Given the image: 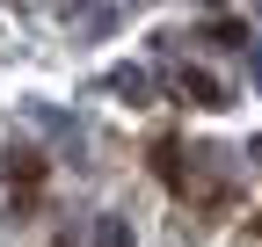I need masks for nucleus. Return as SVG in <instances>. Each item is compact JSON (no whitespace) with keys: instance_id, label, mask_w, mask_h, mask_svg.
<instances>
[{"instance_id":"1","label":"nucleus","mask_w":262,"mask_h":247,"mask_svg":"<svg viewBox=\"0 0 262 247\" xmlns=\"http://www.w3.org/2000/svg\"><path fill=\"white\" fill-rule=\"evenodd\" d=\"M153 175L168 182L175 196H196V204H219V189H211V182H204V175H196V167L182 160V145H175V138H153Z\"/></svg>"},{"instance_id":"2","label":"nucleus","mask_w":262,"mask_h":247,"mask_svg":"<svg viewBox=\"0 0 262 247\" xmlns=\"http://www.w3.org/2000/svg\"><path fill=\"white\" fill-rule=\"evenodd\" d=\"M182 95H196L204 109H219V102H226V87H219V80H204V73H182Z\"/></svg>"}]
</instances>
